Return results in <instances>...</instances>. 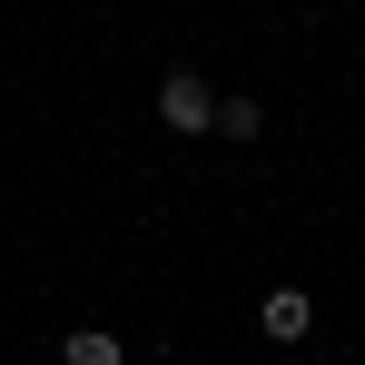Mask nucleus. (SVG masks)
<instances>
[{"instance_id":"1","label":"nucleus","mask_w":365,"mask_h":365,"mask_svg":"<svg viewBox=\"0 0 365 365\" xmlns=\"http://www.w3.org/2000/svg\"><path fill=\"white\" fill-rule=\"evenodd\" d=\"M158 119L178 128H217V89H207V79H197V69H168V89H158Z\"/></svg>"},{"instance_id":"2","label":"nucleus","mask_w":365,"mask_h":365,"mask_svg":"<svg viewBox=\"0 0 365 365\" xmlns=\"http://www.w3.org/2000/svg\"><path fill=\"white\" fill-rule=\"evenodd\" d=\"M60 365H128V346H119V336H99V326H79V336L60 346Z\"/></svg>"},{"instance_id":"3","label":"nucleus","mask_w":365,"mask_h":365,"mask_svg":"<svg viewBox=\"0 0 365 365\" xmlns=\"http://www.w3.org/2000/svg\"><path fill=\"white\" fill-rule=\"evenodd\" d=\"M267 336H277V346H297V336H306V297H297V287L267 297Z\"/></svg>"},{"instance_id":"4","label":"nucleus","mask_w":365,"mask_h":365,"mask_svg":"<svg viewBox=\"0 0 365 365\" xmlns=\"http://www.w3.org/2000/svg\"><path fill=\"white\" fill-rule=\"evenodd\" d=\"M257 119H267L257 99H217V128H227V138H257Z\"/></svg>"}]
</instances>
